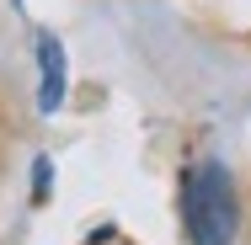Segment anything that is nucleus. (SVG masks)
Returning a JSON list of instances; mask_svg holds the SVG:
<instances>
[{
  "label": "nucleus",
  "mask_w": 251,
  "mask_h": 245,
  "mask_svg": "<svg viewBox=\"0 0 251 245\" xmlns=\"http://www.w3.org/2000/svg\"><path fill=\"white\" fill-rule=\"evenodd\" d=\"M182 224L193 245H230L235 240V187L219 160H203L182 187Z\"/></svg>",
  "instance_id": "f257e3e1"
},
{
  "label": "nucleus",
  "mask_w": 251,
  "mask_h": 245,
  "mask_svg": "<svg viewBox=\"0 0 251 245\" xmlns=\"http://www.w3.org/2000/svg\"><path fill=\"white\" fill-rule=\"evenodd\" d=\"M38 64H43V91H38V107L53 112L64 101V48L53 38H38Z\"/></svg>",
  "instance_id": "f03ea898"
}]
</instances>
